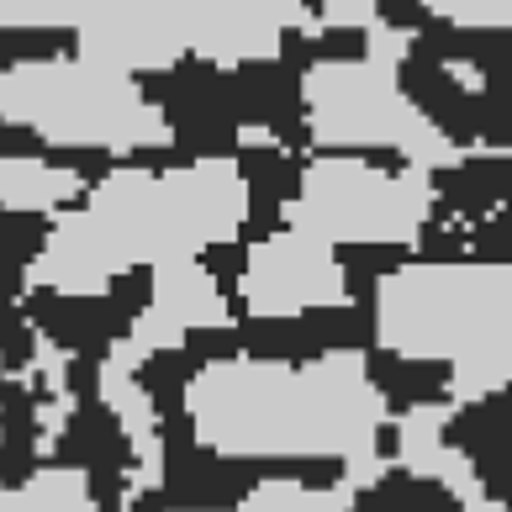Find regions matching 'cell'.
<instances>
[{
	"label": "cell",
	"mask_w": 512,
	"mask_h": 512,
	"mask_svg": "<svg viewBox=\"0 0 512 512\" xmlns=\"http://www.w3.org/2000/svg\"><path fill=\"white\" fill-rule=\"evenodd\" d=\"M354 497H359V486L317 491V486H296V481H264L254 497L233 512H349Z\"/></svg>",
	"instance_id": "3957f363"
},
{
	"label": "cell",
	"mask_w": 512,
	"mask_h": 512,
	"mask_svg": "<svg viewBox=\"0 0 512 512\" xmlns=\"http://www.w3.org/2000/svg\"><path fill=\"white\" fill-rule=\"evenodd\" d=\"M470 512H512V507H502V502H491V497H486V502H476Z\"/></svg>",
	"instance_id": "277c9868"
},
{
	"label": "cell",
	"mask_w": 512,
	"mask_h": 512,
	"mask_svg": "<svg viewBox=\"0 0 512 512\" xmlns=\"http://www.w3.org/2000/svg\"><path fill=\"white\" fill-rule=\"evenodd\" d=\"M354 512H470V502L439 476L412 465H386L370 486H359Z\"/></svg>",
	"instance_id": "6da1fadb"
},
{
	"label": "cell",
	"mask_w": 512,
	"mask_h": 512,
	"mask_svg": "<svg viewBox=\"0 0 512 512\" xmlns=\"http://www.w3.org/2000/svg\"><path fill=\"white\" fill-rule=\"evenodd\" d=\"M6 512H96L85 470H64V465H43L27 486L6 491Z\"/></svg>",
	"instance_id": "7a4b0ae2"
}]
</instances>
